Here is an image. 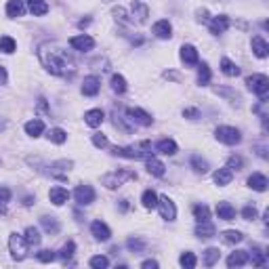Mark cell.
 I'll return each instance as SVG.
<instances>
[{
	"label": "cell",
	"mask_w": 269,
	"mask_h": 269,
	"mask_svg": "<svg viewBox=\"0 0 269 269\" xmlns=\"http://www.w3.org/2000/svg\"><path fill=\"white\" fill-rule=\"evenodd\" d=\"M179 55H181V61L185 63V66H189V67H194V66L200 63V57H198L196 46H192V45H183Z\"/></svg>",
	"instance_id": "12"
},
{
	"label": "cell",
	"mask_w": 269,
	"mask_h": 269,
	"mask_svg": "<svg viewBox=\"0 0 269 269\" xmlns=\"http://www.w3.org/2000/svg\"><path fill=\"white\" fill-rule=\"evenodd\" d=\"M74 200L80 204V206H89L90 202H95V189L90 185H78L74 192Z\"/></svg>",
	"instance_id": "8"
},
{
	"label": "cell",
	"mask_w": 269,
	"mask_h": 269,
	"mask_svg": "<svg viewBox=\"0 0 269 269\" xmlns=\"http://www.w3.org/2000/svg\"><path fill=\"white\" fill-rule=\"evenodd\" d=\"M25 9H27V6H25L23 0H9V2H6V15L13 17V19L23 15Z\"/></svg>",
	"instance_id": "19"
},
{
	"label": "cell",
	"mask_w": 269,
	"mask_h": 269,
	"mask_svg": "<svg viewBox=\"0 0 269 269\" xmlns=\"http://www.w3.org/2000/svg\"><path fill=\"white\" fill-rule=\"evenodd\" d=\"M194 217H196L198 223L210 221V210H208L206 204H196V206H194Z\"/></svg>",
	"instance_id": "34"
},
{
	"label": "cell",
	"mask_w": 269,
	"mask_h": 269,
	"mask_svg": "<svg viewBox=\"0 0 269 269\" xmlns=\"http://www.w3.org/2000/svg\"><path fill=\"white\" fill-rule=\"evenodd\" d=\"M131 9V23H145L147 21V15H150V11H147V6L143 4V2H137V0H134V2L129 6Z\"/></svg>",
	"instance_id": "10"
},
{
	"label": "cell",
	"mask_w": 269,
	"mask_h": 269,
	"mask_svg": "<svg viewBox=\"0 0 269 269\" xmlns=\"http://www.w3.org/2000/svg\"><path fill=\"white\" fill-rule=\"evenodd\" d=\"M208 82H210V67H208V63H200L198 66V84L206 87Z\"/></svg>",
	"instance_id": "33"
},
{
	"label": "cell",
	"mask_w": 269,
	"mask_h": 269,
	"mask_svg": "<svg viewBox=\"0 0 269 269\" xmlns=\"http://www.w3.org/2000/svg\"><path fill=\"white\" fill-rule=\"evenodd\" d=\"M27 242L21 233H11L9 236V250H11V257L15 261H23L27 257Z\"/></svg>",
	"instance_id": "4"
},
{
	"label": "cell",
	"mask_w": 269,
	"mask_h": 269,
	"mask_svg": "<svg viewBox=\"0 0 269 269\" xmlns=\"http://www.w3.org/2000/svg\"><path fill=\"white\" fill-rule=\"evenodd\" d=\"M23 238H25L27 246H38V244H40V240H42L40 231H38L36 227H27L25 233H23Z\"/></svg>",
	"instance_id": "35"
},
{
	"label": "cell",
	"mask_w": 269,
	"mask_h": 269,
	"mask_svg": "<svg viewBox=\"0 0 269 269\" xmlns=\"http://www.w3.org/2000/svg\"><path fill=\"white\" fill-rule=\"evenodd\" d=\"M74 250H76V244H74V242H67V244H63V248L59 250V259L63 261V263H67V261L74 257Z\"/></svg>",
	"instance_id": "42"
},
{
	"label": "cell",
	"mask_w": 269,
	"mask_h": 269,
	"mask_svg": "<svg viewBox=\"0 0 269 269\" xmlns=\"http://www.w3.org/2000/svg\"><path fill=\"white\" fill-rule=\"evenodd\" d=\"M93 143H95L97 147H108V145H110L105 134H93Z\"/></svg>",
	"instance_id": "48"
},
{
	"label": "cell",
	"mask_w": 269,
	"mask_h": 269,
	"mask_svg": "<svg viewBox=\"0 0 269 269\" xmlns=\"http://www.w3.org/2000/svg\"><path fill=\"white\" fill-rule=\"evenodd\" d=\"M48 198H51V202L55 204V206H61V204H66L67 202V189H63V187H51V192H48Z\"/></svg>",
	"instance_id": "20"
},
{
	"label": "cell",
	"mask_w": 269,
	"mask_h": 269,
	"mask_svg": "<svg viewBox=\"0 0 269 269\" xmlns=\"http://www.w3.org/2000/svg\"><path fill=\"white\" fill-rule=\"evenodd\" d=\"M99 89H101V80H99L97 76H87L82 82V95L87 97H95L99 93Z\"/></svg>",
	"instance_id": "14"
},
{
	"label": "cell",
	"mask_w": 269,
	"mask_h": 269,
	"mask_svg": "<svg viewBox=\"0 0 269 269\" xmlns=\"http://www.w3.org/2000/svg\"><path fill=\"white\" fill-rule=\"evenodd\" d=\"M242 217L246 221H252V219H257V208L254 206H244L242 208Z\"/></svg>",
	"instance_id": "47"
},
{
	"label": "cell",
	"mask_w": 269,
	"mask_h": 269,
	"mask_svg": "<svg viewBox=\"0 0 269 269\" xmlns=\"http://www.w3.org/2000/svg\"><path fill=\"white\" fill-rule=\"evenodd\" d=\"M6 80H9V76H6V69L0 67V84H6Z\"/></svg>",
	"instance_id": "53"
},
{
	"label": "cell",
	"mask_w": 269,
	"mask_h": 269,
	"mask_svg": "<svg viewBox=\"0 0 269 269\" xmlns=\"http://www.w3.org/2000/svg\"><path fill=\"white\" fill-rule=\"evenodd\" d=\"M40 223H42V227H45L46 231H51V233L59 231V223H57V219H55V217H42Z\"/></svg>",
	"instance_id": "43"
},
{
	"label": "cell",
	"mask_w": 269,
	"mask_h": 269,
	"mask_svg": "<svg viewBox=\"0 0 269 269\" xmlns=\"http://www.w3.org/2000/svg\"><path fill=\"white\" fill-rule=\"evenodd\" d=\"M221 72L225 74V76H229V78H233V76H238L240 74V67L233 63L231 59H227V57H223L221 59Z\"/></svg>",
	"instance_id": "32"
},
{
	"label": "cell",
	"mask_w": 269,
	"mask_h": 269,
	"mask_svg": "<svg viewBox=\"0 0 269 269\" xmlns=\"http://www.w3.org/2000/svg\"><path fill=\"white\" fill-rule=\"evenodd\" d=\"M112 90H114V93H118V95L126 93V80H124V76H120V74L112 76Z\"/></svg>",
	"instance_id": "37"
},
{
	"label": "cell",
	"mask_w": 269,
	"mask_h": 269,
	"mask_svg": "<svg viewBox=\"0 0 269 269\" xmlns=\"http://www.w3.org/2000/svg\"><path fill=\"white\" fill-rule=\"evenodd\" d=\"M38 57L42 61L46 72H51L53 76H67L74 72V61L72 57L63 51L61 46L51 45V42H45L38 48Z\"/></svg>",
	"instance_id": "1"
},
{
	"label": "cell",
	"mask_w": 269,
	"mask_h": 269,
	"mask_svg": "<svg viewBox=\"0 0 269 269\" xmlns=\"http://www.w3.org/2000/svg\"><path fill=\"white\" fill-rule=\"evenodd\" d=\"M215 137L217 141H221L225 145H238L242 141V134H240L238 129H233V126H219L215 131Z\"/></svg>",
	"instance_id": "6"
},
{
	"label": "cell",
	"mask_w": 269,
	"mask_h": 269,
	"mask_svg": "<svg viewBox=\"0 0 269 269\" xmlns=\"http://www.w3.org/2000/svg\"><path fill=\"white\" fill-rule=\"evenodd\" d=\"M252 53L257 55L259 59H265L267 55H269V45L261 36H254L252 38Z\"/></svg>",
	"instance_id": "25"
},
{
	"label": "cell",
	"mask_w": 269,
	"mask_h": 269,
	"mask_svg": "<svg viewBox=\"0 0 269 269\" xmlns=\"http://www.w3.org/2000/svg\"><path fill=\"white\" fill-rule=\"evenodd\" d=\"M126 118H129L131 122L139 124V126H152V122H154V118H152L150 114H147V112L139 110V108H131V110H126Z\"/></svg>",
	"instance_id": "9"
},
{
	"label": "cell",
	"mask_w": 269,
	"mask_h": 269,
	"mask_svg": "<svg viewBox=\"0 0 269 269\" xmlns=\"http://www.w3.org/2000/svg\"><path fill=\"white\" fill-rule=\"evenodd\" d=\"M15 48H17V45H15V40H13L11 36H2V38H0V51H2V53L11 55V53H15Z\"/></svg>",
	"instance_id": "40"
},
{
	"label": "cell",
	"mask_w": 269,
	"mask_h": 269,
	"mask_svg": "<svg viewBox=\"0 0 269 269\" xmlns=\"http://www.w3.org/2000/svg\"><path fill=\"white\" fill-rule=\"evenodd\" d=\"M141 204H143L145 208H156V204H158V194L154 192V189H145L143 196H141Z\"/></svg>",
	"instance_id": "31"
},
{
	"label": "cell",
	"mask_w": 269,
	"mask_h": 269,
	"mask_svg": "<svg viewBox=\"0 0 269 269\" xmlns=\"http://www.w3.org/2000/svg\"><path fill=\"white\" fill-rule=\"evenodd\" d=\"M248 187L250 189H254V192H265L267 189V185H269V181H267V177L265 175H261V173H252L250 177H248Z\"/></svg>",
	"instance_id": "18"
},
{
	"label": "cell",
	"mask_w": 269,
	"mask_h": 269,
	"mask_svg": "<svg viewBox=\"0 0 269 269\" xmlns=\"http://www.w3.org/2000/svg\"><path fill=\"white\" fill-rule=\"evenodd\" d=\"M103 118L105 116L101 110H89L87 114H84V122H87V126H90V129H97V126H101Z\"/></svg>",
	"instance_id": "21"
},
{
	"label": "cell",
	"mask_w": 269,
	"mask_h": 269,
	"mask_svg": "<svg viewBox=\"0 0 269 269\" xmlns=\"http://www.w3.org/2000/svg\"><path fill=\"white\" fill-rule=\"evenodd\" d=\"M215 225H212L210 221H202V223H198V227H196V236L198 238H202V240H208V238H215Z\"/></svg>",
	"instance_id": "23"
},
{
	"label": "cell",
	"mask_w": 269,
	"mask_h": 269,
	"mask_svg": "<svg viewBox=\"0 0 269 269\" xmlns=\"http://www.w3.org/2000/svg\"><path fill=\"white\" fill-rule=\"evenodd\" d=\"M141 267H143V269H156V267H158V261H154V259L143 261V263H141Z\"/></svg>",
	"instance_id": "52"
},
{
	"label": "cell",
	"mask_w": 269,
	"mask_h": 269,
	"mask_svg": "<svg viewBox=\"0 0 269 269\" xmlns=\"http://www.w3.org/2000/svg\"><path fill=\"white\" fill-rule=\"evenodd\" d=\"M90 233H93L95 240H99V242H108V240L112 238V231L103 221H93V225H90Z\"/></svg>",
	"instance_id": "13"
},
{
	"label": "cell",
	"mask_w": 269,
	"mask_h": 269,
	"mask_svg": "<svg viewBox=\"0 0 269 269\" xmlns=\"http://www.w3.org/2000/svg\"><path fill=\"white\" fill-rule=\"evenodd\" d=\"M219 257H221V252H219V248H206L204 250V265H215Z\"/></svg>",
	"instance_id": "44"
},
{
	"label": "cell",
	"mask_w": 269,
	"mask_h": 269,
	"mask_svg": "<svg viewBox=\"0 0 269 269\" xmlns=\"http://www.w3.org/2000/svg\"><path fill=\"white\" fill-rule=\"evenodd\" d=\"M246 263H248V252L246 250H236L227 257V267H242Z\"/></svg>",
	"instance_id": "24"
},
{
	"label": "cell",
	"mask_w": 269,
	"mask_h": 269,
	"mask_svg": "<svg viewBox=\"0 0 269 269\" xmlns=\"http://www.w3.org/2000/svg\"><path fill=\"white\" fill-rule=\"evenodd\" d=\"M156 152L164 154V156H175L177 154V143L173 139H160L158 143H156Z\"/></svg>",
	"instance_id": "27"
},
{
	"label": "cell",
	"mask_w": 269,
	"mask_h": 269,
	"mask_svg": "<svg viewBox=\"0 0 269 269\" xmlns=\"http://www.w3.org/2000/svg\"><path fill=\"white\" fill-rule=\"evenodd\" d=\"M69 46L76 48V51H93V46H95V40L89 36V34H80V36H74V38H69Z\"/></svg>",
	"instance_id": "11"
},
{
	"label": "cell",
	"mask_w": 269,
	"mask_h": 269,
	"mask_svg": "<svg viewBox=\"0 0 269 269\" xmlns=\"http://www.w3.org/2000/svg\"><path fill=\"white\" fill-rule=\"evenodd\" d=\"M248 263H252L254 267H263V265L267 263L265 252H261V250L254 248V250H252V254H248Z\"/></svg>",
	"instance_id": "39"
},
{
	"label": "cell",
	"mask_w": 269,
	"mask_h": 269,
	"mask_svg": "<svg viewBox=\"0 0 269 269\" xmlns=\"http://www.w3.org/2000/svg\"><path fill=\"white\" fill-rule=\"evenodd\" d=\"M189 164H192V168L198 173V175H204V173H208V162L204 160V158H200L198 154H194L192 158H189Z\"/></svg>",
	"instance_id": "30"
},
{
	"label": "cell",
	"mask_w": 269,
	"mask_h": 269,
	"mask_svg": "<svg viewBox=\"0 0 269 269\" xmlns=\"http://www.w3.org/2000/svg\"><path fill=\"white\" fill-rule=\"evenodd\" d=\"M244 240V236L240 231L236 229H227V231H223V242L225 244H240Z\"/></svg>",
	"instance_id": "38"
},
{
	"label": "cell",
	"mask_w": 269,
	"mask_h": 269,
	"mask_svg": "<svg viewBox=\"0 0 269 269\" xmlns=\"http://www.w3.org/2000/svg\"><path fill=\"white\" fill-rule=\"evenodd\" d=\"M89 265L93 267V269H105L110 265V259L108 257H103V254H97V257H93L89 261Z\"/></svg>",
	"instance_id": "45"
},
{
	"label": "cell",
	"mask_w": 269,
	"mask_h": 269,
	"mask_svg": "<svg viewBox=\"0 0 269 269\" xmlns=\"http://www.w3.org/2000/svg\"><path fill=\"white\" fill-rule=\"evenodd\" d=\"M233 179V171L229 166H225V168H219V171L215 173V183L219 187H225V185H229Z\"/></svg>",
	"instance_id": "22"
},
{
	"label": "cell",
	"mask_w": 269,
	"mask_h": 269,
	"mask_svg": "<svg viewBox=\"0 0 269 269\" xmlns=\"http://www.w3.org/2000/svg\"><path fill=\"white\" fill-rule=\"evenodd\" d=\"M156 208L160 210V217L166 219V221H175V219H177V206H175V202L168 196H158V204H156Z\"/></svg>",
	"instance_id": "7"
},
{
	"label": "cell",
	"mask_w": 269,
	"mask_h": 269,
	"mask_svg": "<svg viewBox=\"0 0 269 269\" xmlns=\"http://www.w3.org/2000/svg\"><path fill=\"white\" fill-rule=\"evenodd\" d=\"M11 200V189L9 187H0V202H9Z\"/></svg>",
	"instance_id": "50"
},
{
	"label": "cell",
	"mask_w": 269,
	"mask_h": 269,
	"mask_svg": "<svg viewBox=\"0 0 269 269\" xmlns=\"http://www.w3.org/2000/svg\"><path fill=\"white\" fill-rule=\"evenodd\" d=\"M25 133L30 134V137H40L42 133H45V122L42 120H38V118H34V120H30V122L25 124Z\"/></svg>",
	"instance_id": "28"
},
{
	"label": "cell",
	"mask_w": 269,
	"mask_h": 269,
	"mask_svg": "<svg viewBox=\"0 0 269 269\" xmlns=\"http://www.w3.org/2000/svg\"><path fill=\"white\" fill-rule=\"evenodd\" d=\"M183 116H189V118H198L200 114H198V110H185V112H183Z\"/></svg>",
	"instance_id": "54"
},
{
	"label": "cell",
	"mask_w": 269,
	"mask_h": 269,
	"mask_svg": "<svg viewBox=\"0 0 269 269\" xmlns=\"http://www.w3.org/2000/svg\"><path fill=\"white\" fill-rule=\"evenodd\" d=\"M179 263H181V267H185V269H194L196 263H198V259H196L194 252H183L179 257Z\"/></svg>",
	"instance_id": "41"
},
{
	"label": "cell",
	"mask_w": 269,
	"mask_h": 269,
	"mask_svg": "<svg viewBox=\"0 0 269 269\" xmlns=\"http://www.w3.org/2000/svg\"><path fill=\"white\" fill-rule=\"evenodd\" d=\"M112 154L129 160H143L147 154H152V143L150 141H141L139 145H133V147H114Z\"/></svg>",
	"instance_id": "3"
},
{
	"label": "cell",
	"mask_w": 269,
	"mask_h": 269,
	"mask_svg": "<svg viewBox=\"0 0 269 269\" xmlns=\"http://www.w3.org/2000/svg\"><path fill=\"white\" fill-rule=\"evenodd\" d=\"M217 215H219V219H223V221H233V219H236V208H233L229 202H219Z\"/></svg>",
	"instance_id": "26"
},
{
	"label": "cell",
	"mask_w": 269,
	"mask_h": 269,
	"mask_svg": "<svg viewBox=\"0 0 269 269\" xmlns=\"http://www.w3.org/2000/svg\"><path fill=\"white\" fill-rule=\"evenodd\" d=\"M46 137H48V141H53V143L61 145V143H66V141H67V133L63 131V129H51Z\"/></svg>",
	"instance_id": "36"
},
{
	"label": "cell",
	"mask_w": 269,
	"mask_h": 269,
	"mask_svg": "<svg viewBox=\"0 0 269 269\" xmlns=\"http://www.w3.org/2000/svg\"><path fill=\"white\" fill-rule=\"evenodd\" d=\"M27 9H30L32 15H46L48 13V4L45 0H27Z\"/></svg>",
	"instance_id": "29"
},
{
	"label": "cell",
	"mask_w": 269,
	"mask_h": 269,
	"mask_svg": "<svg viewBox=\"0 0 269 269\" xmlns=\"http://www.w3.org/2000/svg\"><path fill=\"white\" fill-rule=\"evenodd\" d=\"M134 179H137V173H134V171H129V168H118V171H114V173L103 175L101 183L108 189H118V187H122L126 181H134Z\"/></svg>",
	"instance_id": "2"
},
{
	"label": "cell",
	"mask_w": 269,
	"mask_h": 269,
	"mask_svg": "<svg viewBox=\"0 0 269 269\" xmlns=\"http://www.w3.org/2000/svg\"><path fill=\"white\" fill-rule=\"evenodd\" d=\"M246 87H248L254 95L265 99L269 93V78L265 74H252V76L246 78Z\"/></svg>",
	"instance_id": "5"
},
{
	"label": "cell",
	"mask_w": 269,
	"mask_h": 269,
	"mask_svg": "<svg viewBox=\"0 0 269 269\" xmlns=\"http://www.w3.org/2000/svg\"><path fill=\"white\" fill-rule=\"evenodd\" d=\"M36 257H38L40 263H51V261H55V257H57V254H55L53 250H40Z\"/></svg>",
	"instance_id": "46"
},
{
	"label": "cell",
	"mask_w": 269,
	"mask_h": 269,
	"mask_svg": "<svg viewBox=\"0 0 269 269\" xmlns=\"http://www.w3.org/2000/svg\"><path fill=\"white\" fill-rule=\"evenodd\" d=\"M143 160H145V166H147V173H150V175H154V177H162V175H164V168H166V166L162 164V162L156 158V156L147 154Z\"/></svg>",
	"instance_id": "16"
},
{
	"label": "cell",
	"mask_w": 269,
	"mask_h": 269,
	"mask_svg": "<svg viewBox=\"0 0 269 269\" xmlns=\"http://www.w3.org/2000/svg\"><path fill=\"white\" fill-rule=\"evenodd\" d=\"M229 168H236V171H240V166H242V158H236V156H233V158H229V164H227Z\"/></svg>",
	"instance_id": "51"
},
{
	"label": "cell",
	"mask_w": 269,
	"mask_h": 269,
	"mask_svg": "<svg viewBox=\"0 0 269 269\" xmlns=\"http://www.w3.org/2000/svg\"><path fill=\"white\" fill-rule=\"evenodd\" d=\"M208 27H210V34L219 36V34L227 32V27H229V17H227V15H219V17H215V19H210V21H208Z\"/></svg>",
	"instance_id": "15"
},
{
	"label": "cell",
	"mask_w": 269,
	"mask_h": 269,
	"mask_svg": "<svg viewBox=\"0 0 269 269\" xmlns=\"http://www.w3.org/2000/svg\"><path fill=\"white\" fill-rule=\"evenodd\" d=\"M126 244H129V248H131V250H141V248H143V246H145L143 240H134V238H131Z\"/></svg>",
	"instance_id": "49"
},
{
	"label": "cell",
	"mask_w": 269,
	"mask_h": 269,
	"mask_svg": "<svg viewBox=\"0 0 269 269\" xmlns=\"http://www.w3.org/2000/svg\"><path fill=\"white\" fill-rule=\"evenodd\" d=\"M154 34H156L158 38H162V40L171 38V36H173V25H171V21H168V19L156 21V23H154Z\"/></svg>",
	"instance_id": "17"
}]
</instances>
